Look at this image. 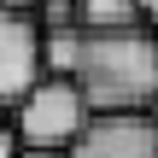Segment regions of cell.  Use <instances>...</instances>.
<instances>
[{
  "mask_svg": "<svg viewBox=\"0 0 158 158\" xmlns=\"http://www.w3.org/2000/svg\"><path fill=\"white\" fill-rule=\"evenodd\" d=\"M88 117H147L158 100V35L152 29H111L88 35L70 70Z\"/></svg>",
  "mask_w": 158,
  "mask_h": 158,
  "instance_id": "1",
  "label": "cell"
},
{
  "mask_svg": "<svg viewBox=\"0 0 158 158\" xmlns=\"http://www.w3.org/2000/svg\"><path fill=\"white\" fill-rule=\"evenodd\" d=\"M82 129H88V106H82V94H76L70 76H41V82L18 100V123H12V135H18L23 152L64 158L70 147H76Z\"/></svg>",
  "mask_w": 158,
  "mask_h": 158,
  "instance_id": "2",
  "label": "cell"
},
{
  "mask_svg": "<svg viewBox=\"0 0 158 158\" xmlns=\"http://www.w3.org/2000/svg\"><path fill=\"white\" fill-rule=\"evenodd\" d=\"M41 82V29L35 18L0 12V106H18Z\"/></svg>",
  "mask_w": 158,
  "mask_h": 158,
  "instance_id": "3",
  "label": "cell"
},
{
  "mask_svg": "<svg viewBox=\"0 0 158 158\" xmlns=\"http://www.w3.org/2000/svg\"><path fill=\"white\" fill-rule=\"evenodd\" d=\"M64 158H158V123L152 117H88L76 147Z\"/></svg>",
  "mask_w": 158,
  "mask_h": 158,
  "instance_id": "4",
  "label": "cell"
},
{
  "mask_svg": "<svg viewBox=\"0 0 158 158\" xmlns=\"http://www.w3.org/2000/svg\"><path fill=\"white\" fill-rule=\"evenodd\" d=\"M76 23L88 35H111V29H147L135 0H76Z\"/></svg>",
  "mask_w": 158,
  "mask_h": 158,
  "instance_id": "5",
  "label": "cell"
},
{
  "mask_svg": "<svg viewBox=\"0 0 158 158\" xmlns=\"http://www.w3.org/2000/svg\"><path fill=\"white\" fill-rule=\"evenodd\" d=\"M82 53V29H53L41 35V76H70Z\"/></svg>",
  "mask_w": 158,
  "mask_h": 158,
  "instance_id": "6",
  "label": "cell"
},
{
  "mask_svg": "<svg viewBox=\"0 0 158 158\" xmlns=\"http://www.w3.org/2000/svg\"><path fill=\"white\" fill-rule=\"evenodd\" d=\"M35 6L41 0H0V12H12V18H35Z\"/></svg>",
  "mask_w": 158,
  "mask_h": 158,
  "instance_id": "7",
  "label": "cell"
},
{
  "mask_svg": "<svg viewBox=\"0 0 158 158\" xmlns=\"http://www.w3.org/2000/svg\"><path fill=\"white\" fill-rule=\"evenodd\" d=\"M0 158H23V147H18V135H12V129H0Z\"/></svg>",
  "mask_w": 158,
  "mask_h": 158,
  "instance_id": "8",
  "label": "cell"
},
{
  "mask_svg": "<svg viewBox=\"0 0 158 158\" xmlns=\"http://www.w3.org/2000/svg\"><path fill=\"white\" fill-rule=\"evenodd\" d=\"M135 12H141V23H158V0H135Z\"/></svg>",
  "mask_w": 158,
  "mask_h": 158,
  "instance_id": "9",
  "label": "cell"
},
{
  "mask_svg": "<svg viewBox=\"0 0 158 158\" xmlns=\"http://www.w3.org/2000/svg\"><path fill=\"white\" fill-rule=\"evenodd\" d=\"M23 158H47V152H23Z\"/></svg>",
  "mask_w": 158,
  "mask_h": 158,
  "instance_id": "10",
  "label": "cell"
}]
</instances>
